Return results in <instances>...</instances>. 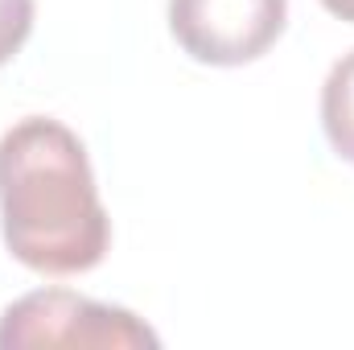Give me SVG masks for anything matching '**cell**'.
Returning <instances> with one entry per match:
<instances>
[{
    "mask_svg": "<svg viewBox=\"0 0 354 350\" xmlns=\"http://www.w3.org/2000/svg\"><path fill=\"white\" fill-rule=\"evenodd\" d=\"M0 223L21 264L87 272L111 243L83 140L54 116H25L0 136Z\"/></svg>",
    "mask_w": 354,
    "mask_h": 350,
    "instance_id": "cell-1",
    "label": "cell"
},
{
    "mask_svg": "<svg viewBox=\"0 0 354 350\" xmlns=\"http://www.w3.org/2000/svg\"><path fill=\"white\" fill-rule=\"evenodd\" d=\"M12 347H157V334L120 305L66 288H37L0 317V350Z\"/></svg>",
    "mask_w": 354,
    "mask_h": 350,
    "instance_id": "cell-2",
    "label": "cell"
},
{
    "mask_svg": "<svg viewBox=\"0 0 354 350\" xmlns=\"http://www.w3.org/2000/svg\"><path fill=\"white\" fill-rule=\"evenodd\" d=\"M169 29L189 58L239 66L284 29V0H169Z\"/></svg>",
    "mask_w": 354,
    "mask_h": 350,
    "instance_id": "cell-3",
    "label": "cell"
},
{
    "mask_svg": "<svg viewBox=\"0 0 354 350\" xmlns=\"http://www.w3.org/2000/svg\"><path fill=\"white\" fill-rule=\"evenodd\" d=\"M322 124H326V136L330 145L354 161V50L342 54L330 75H326V87H322Z\"/></svg>",
    "mask_w": 354,
    "mask_h": 350,
    "instance_id": "cell-4",
    "label": "cell"
},
{
    "mask_svg": "<svg viewBox=\"0 0 354 350\" xmlns=\"http://www.w3.org/2000/svg\"><path fill=\"white\" fill-rule=\"evenodd\" d=\"M33 25V0H0V62H8Z\"/></svg>",
    "mask_w": 354,
    "mask_h": 350,
    "instance_id": "cell-5",
    "label": "cell"
},
{
    "mask_svg": "<svg viewBox=\"0 0 354 350\" xmlns=\"http://www.w3.org/2000/svg\"><path fill=\"white\" fill-rule=\"evenodd\" d=\"M330 8H338V12H346V17H354V0H326Z\"/></svg>",
    "mask_w": 354,
    "mask_h": 350,
    "instance_id": "cell-6",
    "label": "cell"
}]
</instances>
